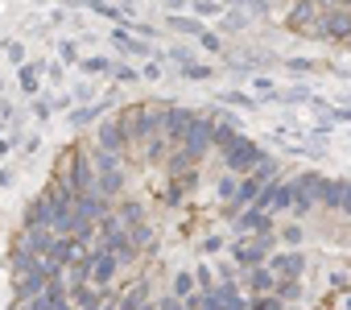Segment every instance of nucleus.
I'll return each mask as SVG.
<instances>
[{"instance_id":"bb28decb","label":"nucleus","mask_w":351,"mask_h":310,"mask_svg":"<svg viewBox=\"0 0 351 310\" xmlns=\"http://www.w3.org/2000/svg\"><path fill=\"white\" fill-rule=\"evenodd\" d=\"M116 219H120L124 228H132V224H141V219H145V207H141L136 199H124V203H120V215H116Z\"/></svg>"},{"instance_id":"423d86ee","label":"nucleus","mask_w":351,"mask_h":310,"mask_svg":"<svg viewBox=\"0 0 351 310\" xmlns=\"http://www.w3.org/2000/svg\"><path fill=\"white\" fill-rule=\"evenodd\" d=\"M314 38H335V42L351 38V9H335V5H326V9L318 13Z\"/></svg>"},{"instance_id":"0eeeda50","label":"nucleus","mask_w":351,"mask_h":310,"mask_svg":"<svg viewBox=\"0 0 351 310\" xmlns=\"http://www.w3.org/2000/svg\"><path fill=\"white\" fill-rule=\"evenodd\" d=\"M261 158H265L261 145H252V141H244V136H236V141L223 149V162H228V170H236V174L256 170V162H261Z\"/></svg>"},{"instance_id":"f03ea898","label":"nucleus","mask_w":351,"mask_h":310,"mask_svg":"<svg viewBox=\"0 0 351 310\" xmlns=\"http://www.w3.org/2000/svg\"><path fill=\"white\" fill-rule=\"evenodd\" d=\"M116 124H120L124 141H128V145H136V141H145V136L161 132V108H149V104H132L128 112H120V116H116Z\"/></svg>"},{"instance_id":"8fccbe9b","label":"nucleus","mask_w":351,"mask_h":310,"mask_svg":"<svg viewBox=\"0 0 351 310\" xmlns=\"http://www.w3.org/2000/svg\"><path fill=\"white\" fill-rule=\"evenodd\" d=\"M330 120H351V108H330Z\"/></svg>"},{"instance_id":"de8ad7c7","label":"nucleus","mask_w":351,"mask_h":310,"mask_svg":"<svg viewBox=\"0 0 351 310\" xmlns=\"http://www.w3.org/2000/svg\"><path fill=\"white\" fill-rule=\"evenodd\" d=\"M281 236H285V240H289V244H298V240H302V228H298V224H293V228H285V232H281Z\"/></svg>"},{"instance_id":"e433bc0d","label":"nucleus","mask_w":351,"mask_h":310,"mask_svg":"<svg viewBox=\"0 0 351 310\" xmlns=\"http://www.w3.org/2000/svg\"><path fill=\"white\" fill-rule=\"evenodd\" d=\"M285 71H289V75H306V71H314V62H310V58H289Z\"/></svg>"},{"instance_id":"f3484780","label":"nucleus","mask_w":351,"mask_h":310,"mask_svg":"<svg viewBox=\"0 0 351 310\" xmlns=\"http://www.w3.org/2000/svg\"><path fill=\"white\" fill-rule=\"evenodd\" d=\"M195 187H199V174H195V170L173 174V182H169V191H165V203H169V207H178V203H182Z\"/></svg>"},{"instance_id":"a18cd8bd","label":"nucleus","mask_w":351,"mask_h":310,"mask_svg":"<svg viewBox=\"0 0 351 310\" xmlns=\"http://www.w3.org/2000/svg\"><path fill=\"white\" fill-rule=\"evenodd\" d=\"M157 310H186V306H182V298H161Z\"/></svg>"},{"instance_id":"cd10ccee","label":"nucleus","mask_w":351,"mask_h":310,"mask_svg":"<svg viewBox=\"0 0 351 310\" xmlns=\"http://www.w3.org/2000/svg\"><path fill=\"white\" fill-rule=\"evenodd\" d=\"M165 166H169V174H182V170H195L199 162L191 158L186 149H178V153H173V158H165Z\"/></svg>"},{"instance_id":"79ce46f5","label":"nucleus","mask_w":351,"mask_h":310,"mask_svg":"<svg viewBox=\"0 0 351 310\" xmlns=\"http://www.w3.org/2000/svg\"><path fill=\"white\" fill-rule=\"evenodd\" d=\"M219 199H228V203L236 199V178H223V182H219Z\"/></svg>"},{"instance_id":"a878e982","label":"nucleus","mask_w":351,"mask_h":310,"mask_svg":"<svg viewBox=\"0 0 351 310\" xmlns=\"http://www.w3.org/2000/svg\"><path fill=\"white\" fill-rule=\"evenodd\" d=\"M17 79H21V91H38V83H42V71H38V62H21V71H17Z\"/></svg>"},{"instance_id":"72a5a7b5","label":"nucleus","mask_w":351,"mask_h":310,"mask_svg":"<svg viewBox=\"0 0 351 310\" xmlns=\"http://www.w3.org/2000/svg\"><path fill=\"white\" fill-rule=\"evenodd\" d=\"M182 75H186V79H211V75H215V67H203V62H186V67H182Z\"/></svg>"},{"instance_id":"b1692460","label":"nucleus","mask_w":351,"mask_h":310,"mask_svg":"<svg viewBox=\"0 0 351 310\" xmlns=\"http://www.w3.org/2000/svg\"><path fill=\"white\" fill-rule=\"evenodd\" d=\"M116 306H120V310H145V306H149V285H132L128 294H120Z\"/></svg>"},{"instance_id":"603ef678","label":"nucleus","mask_w":351,"mask_h":310,"mask_svg":"<svg viewBox=\"0 0 351 310\" xmlns=\"http://www.w3.org/2000/svg\"><path fill=\"white\" fill-rule=\"evenodd\" d=\"M330 5H335V9H351V0H330Z\"/></svg>"},{"instance_id":"393cba45","label":"nucleus","mask_w":351,"mask_h":310,"mask_svg":"<svg viewBox=\"0 0 351 310\" xmlns=\"http://www.w3.org/2000/svg\"><path fill=\"white\" fill-rule=\"evenodd\" d=\"M128 240H132V248H136V252H141V248H153V228H149V219L132 224V228H128Z\"/></svg>"},{"instance_id":"c9c22d12","label":"nucleus","mask_w":351,"mask_h":310,"mask_svg":"<svg viewBox=\"0 0 351 310\" xmlns=\"http://www.w3.org/2000/svg\"><path fill=\"white\" fill-rule=\"evenodd\" d=\"M169 25H173V29H182V34H195V38L203 34V25H199V21H186V17H169Z\"/></svg>"},{"instance_id":"f257e3e1","label":"nucleus","mask_w":351,"mask_h":310,"mask_svg":"<svg viewBox=\"0 0 351 310\" xmlns=\"http://www.w3.org/2000/svg\"><path fill=\"white\" fill-rule=\"evenodd\" d=\"M91 170H95V191H99L104 199H120V195H124L128 174H124V158H120V153L95 149V153H91Z\"/></svg>"},{"instance_id":"2eb2a0df","label":"nucleus","mask_w":351,"mask_h":310,"mask_svg":"<svg viewBox=\"0 0 351 310\" xmlns=\"http://www.w3.org/2000/svg\"><path fill=\"white\" fill-rule=\"evenodd\" d=\"M54 236H58V232H50V228H25V236H21L17 244H21L25 252H34V257H50Z\"/></svg>"},{"instance_id":"aec40b11","label":"nucleus","mask_w":351,"mask_h":310,"mask_svg":"<svg viewBox=\"0 0 351 310\" xmlns=\"http://www.w3.org/2000/svg\"><path fill=\"white\" fill-rule=\"evenodd\" d=\"M75 257H79V244H75L71 236H54V244H50V257H46V261H58V265L66 269Z\"/></svg>"},{"instance_id":"4468645a","label":"nucleus","mask_w":351,"mask_h":310,"mask_svg":"<svg viewBox=\"0 0 351 310\" xmlns=\"http://www.w3.org/2000/svg\"><path fill=\"white\" fill-rule=\"evenodd\" d=\"M261 232H273V215H269V211L252 207L248 215L236 219V236H261Z\"/></svg>"},{"instance_id":"5fc2aeb1","label":"nucleus","mask_w":351,"mask_h":310,"mask_svg":"<svg viewBox=\"0 0 351 310\" xmlns=\"http://www.w3.org/2000/svg\"><path fill=\"white\" fill-rule=\"evenodd\" d=\"M347 306H351V298H347Z\"/></svg>"},{"instance_id":"9d476101","label":"nucleus","mask_w":351,"mask_h":310,"mask_svg":"<svg viewBox=\"0 0 351 310\" xmlns=\"http://www.w3.org/2000/svg\"><path fill=\"white\" fill-rule=\"evenodd\" d=\"M87 261H91V281H95L99 289H108V285H112V277H116V269H120V265H116V257H112V252H104V248H91V252H87Z\"/></svg>"},{"instance_id":"09e8293b","label":"nucleus","mask_w":351,"mask_h":310,"mask_svg":"<svg viewBox=\"0 0 351 310\" xmlns=\"http://www.w3.org/2000/svg\"><path fill=\"white\" fill-rule=\"evenodd\" d=\"M34 112H38V116H42V120H46V116H50V112H54V108H50V104H46V99H38V104H34Z\"/></svg>"},{"instance_id":"dca6fc26","label":"nucleus","mask_w":351,"mask_h":310,"mask_svg":"<svg viewBox=\"0 0 351 310\" xmlns=\"http://www.w3.org/2000/svg\"><path fill=\"white\" fill-rule=\"evenodd\" d=\"M215 302H219V310H248V302L240 298V289H236V281H215L211 289H207Z\"/></svg>"},{"instance_id":"2f4dec72","label":"nucleus","mask_w":351,"mask_h":310,"mask_svg":"<svg viewBox=\"0 0 351 310\" xmlns=\"http://www.w3.org/2000/svg\"><path fill=\"white\" fill-rule=\"evenodd\" d=\"M195 294V273H178L173 277V298H191Z\"/></svg>"},{"instance_id":"c756f323","label":"nucleus","mask_w":351,"mask_h":310,"mask_svg":"<svg viewBox=\"0 0 351 310\" xmlns=\"http://www.w3.org/2000/svg\"><path fill=\"white\" fill-rule=\"evenodd\" d=\"M248 310H285V302H281L277 294H256V298L248 302Z\"/></svg>"},{"instance_id":"4c0bfd02","label":"nucleus","mask_w":351,"mask_h":310,"mask_svg":"<svg viewBox=\"0 0 351 310\" xmlns=\"http://www.w3.org/2000/svg\"><path fill=\"white\" fill-rule=\"evenodd\" d=\"M195 281H199V285H203V294H207V289L215 285V273H211L207 265H199V269H195Z\"/></svg>"},{"instance_id":"3c124183","label":"nucleus","mask_w":351,"mask_h":310,"mask_svg":"<svg viewBox=\"0 0 351 310\" xmlns=\"http://www.w3.org/2000/svg\"><path fill=\"white\" fill-rule=\"evenodd\" d=\"M9 310H29V302H25V298H13V306H9Z\"/></svg>"},{"instance_id":"49530a36","label":"nucleus","mask_w":351,"mask_h":310,"mask_svg":"<svg viewBox=\"0 0 351 310\" xmlns=\"http://www.w3.org/2000/svg\"><path fill=\"white\" fill-rule=\"evenodd\" d=\"M75 58H79V50L71 42H62V62H75Z\"/></svg>"},{"instance_id":"412c9836","label":"nucleus","mask_w":351,"mask_h":310,"mask_svg":"<svg viewBox=\"0 0 351 310\" xmlns=\"http://www.w3.org/2000/svg\"><path fill=\"white\" fill-rule=\"evenodd\" d=\"M248 289H252V294H273V289H277V273L252 265V269H248Z\"/></svg>"},{"instance_id":"9b49d317","label":"nucleus","mask_w":351,"mask_h":310,"mask_svg":"<svg viewBox=\"0 0 351 310\" xmlns=\"http://www.w3.org/2000/svg\"><path fill=\"white\" fill-rule=\"evenodd\" d=\"M265 265H273V273H277L281 281H298V277H302V269H306V257L293 248V252H277V257H269Z\"/></svg>"},{"instance_id":"39448f33","label":"nucleus","mask_w":351,"mask_h":310,"mask_svg":"<svg viewBox=\"0 0 351 310\" xmlns=\"http://www.w3.org/2000/svg\"><path fill=\"white\" fill-rule=\"evenodd\" d=\"M211 128H215L211 116H191V124H186V132H182V149L191 153L195 162L207 158V149H211Z\"/></svg>"},{"instance_id":"37998d69","label":"nucleus","mask_w":351,"mask_h":310,"mask_svg":"<svg viewBox=\"0 0 351 310\" xmlns=\"http://www.w3.org/2000/svg\"><path fill=\"white\" fill-rule=\"evenodd\" d=\"M5 54H9V58H13V62H25V50H21V46H17V42H5Z\"/></svg>"},{"instance_id":"a19ab883","label":"nucleus","mask_w":351,"mask_h":310,"mask_svg":"<svg viewBox=\"0 0 351 310\" xmlns=\"http://www.w3.org/2000/svg\"><path fill=\"white\" fill-rule=\"evenodd\" d=\"M112 75H116L120 83H132V79H136V71H132V67H116V62H112Z\"/></svg>"},{"instance_id":"a211bd4d","label":"nucleus","mask_w":351,"mask_h":310,"mask_svg":"<svg viewBox=\"0 0 351 310\" xmlns=\"http://www.w3.org/2000/svg\"><path fill=\"white\" fill-rule=\"evenodd\" d=\"M95 132H99V145H95V149H108V153H124V149H128V141H124V132H120L116 120H104Z\"/></svg>"},{"instance_id":"5701e85b","label":"nucleus","mask_w":351,"mask_h":310,"mask_svg":"<svg viewBox=\"0 0 351 310\" xmlns=\"http://www.w3.org/2000/svg\"><path fill=\"white\" fill-rule=\"evenodd\" d=\"M25 228H50V215H46V195H38V199L25 207Z\"/></svg>"},{"instance_id":"20e7f679","label":"nucleus","mask_w":351,"mask_h":310,"mask_svg":"<svg viewBox=\"0 0 351 310\" xmlns=\"http://www.w3.org/2000/svg\"><path fill=\"white\" fill-rule=\"evenodd\" d=\"M269 257H273V232H261V236H252V240H236V244H232V261L244 265V269L265 265Z\"/></svg>"},{"instance_id":"7ed1b4c3","label":"nucleus","mask_w":351,"mask_h":310,"mask_svg":"<svg viewBox=\"0 0 351 310\" xmlns=\"http://www.w3.org/2000/svg\"><path fill=\"white\" fill-rule=\"evenodd\" d=\"M58 162H66V170H58V178H62L75 195H83V191L95 187V170H91V153H87V149H71L66 158H58Z\"/></svg>"},{"instance_id":"6e6552de","label":"nucleus","mask_w":351,"mask_h":310,"mask_svg":"<svg viewBox=\"0 0 351 310\" xmlns=\"http://www.w3.org/2000/svg\"><path fill=\"white\" fill-rule=\"evenodd\" d=\"M318 13H322V5H318V0H298V5L289 9V17H285V25H289L293 34H302V38H314Z\"/></svg>"},{"instance_id":"7c9ffc66","label":"nucleus","mask_w":351,"mask_h":310,"mask_svg":"<svg viewBox=\"0 0 351 310\" xmlns=\"http://www.w3.org/2000/svg\"><path fill=\"white\" fill-rule=\"evenodd\" d=\"M273 294H277L281 302H298V298H302V285H298V281H281V277H277V289H273Z\"/></svg>"},{"instance_id":"1a4fd4ad","label":"nucleus","mask_w":351,"mask_h":310,"mask_svg":"<svg viewBox=\"0 0 351 310\" xmlns=\"http://www.w3.org/2000/svg\"><path fill=\"white\" fill-rule=\"evenodd\" d=\"M29 310H75V306H71V294H66V285H62V277L46 281V289H42L38 298H29Z\"/></svg>"},{"instance_id":"f704fd0d","label":"nucleus","mask_w":351,"mask_h":310,"mask_svg":"<svg viewBox=\"0 0 351 310\" xmlns=\"http://www.w3.org/2000/svg\"><path fill=\"white\" fill-rule=\"evenodd\" d=\"M223 104H232V108H256V99L252 95H244V91H228V95H219Z\"/></svg>"},{"instance_id":"864d4df0","label":"nucleus","mask_w":351,"mask_h":310,"mask_svg":"<svg viewBox=\"0 0 351 310\" xmlns=\"http://www.w3.org/2000/svg\"><path fill=\"white\" fill-rule=\"evenodd\" d=\"M0 269H5V261H0Z\"/></svg>"},{"instance_id":"f8f14e48","label":"nucleus","mask_w":351,"mask_h":310,"mask_svg":"<svg viewBox=\"0 0 351 310\" xmlns=\"http://www.w3.org/2000/svg\"><path fill=\"white\" fill-rule=\"evenodd\" d=\"M191 116H195V112H186V108H161V136H165V141H182Z\"/></svg>"},{"instance_id":"473e14b6","label":"nucleus","mask_w":351,"mask_h":310,"mask_svg":"<svg viewBox=\"0 0 351 310\" xmlns=\"http://www.w3.org/2000/svg\"><path fill=\"white\" fill-rule=\"evenodd\" d=\"M83 75H112V62L108 58H83Z\"/></svg>"},{"instance_id":"4be33fe9","label":"nucleus","mask_w":351,"mask_h":310,"mask_svg":"<svg viewBox=\"0 0 351 310\" xmlns=\"http://www.w3.org/2000/svg\"><path fill=\"white\" fill-rule=\"evenodd\" d=\"M165 158H169V141H165L161 132L145 136V162H149V166H161Z\"/></svg>"},{"instance_id":"ea45409f","label":"nucleus","mask_w":351,"mask_h":310,"mask_svg":"<svg viewBox=\"0 0 351 310\" xmlns=\"http://www.w3.org/2000/svg\"><path fill=\"white\" fill-rule=\"evenodd\" d=\"M199 42H203L207 50H223V42H219V38H215L211 29H203V34H199Z\"/></svg>"},{"instance_id":"58836bf2","label":"nucleus","mask_w":351,"mask_h":310,"mask_svg":"<svg viewBox=\"0 0 351 310\" xmlns=\"http://www.w3.org/2000/svg\"><path fill=\"white\" fill-rule=\"evenodd\" d=\"M335 207L351 215V182H339V203H335Z\"/></svg>"},{"instance_id":"ddd939ff","label":"nucleus","mask_w":351,"mask_h":310,"mask_svg":"<svg viewBox=\"0 0 351 310\" xmlns=\"http://www.w3.org/2000/svg\"><path fill=\"white\" fill-rule=\"evenodd\" d=\"M75 211H79V215H87V219H95V224H99V219H104V215H108V199H104V195H99V191H95V187H91V191H83V195H75Z\"/></svg>"},{"instance_id":"6ab92c4d","label":"nucleus","mask_w":351,"mask_h":310,"mask_svg":"<svg viewBox=\"0 0 351 310\" xmlns=\"http://www.w3.org/2000/svg\"><path fill=\"white\" fill-rule=\"evenodd\" d=\"M75 302H79V310H95L99 302H104V289L99 285H91V281H71V289H66Z\"/></svg>"},{"instance_id":"c85d7f7f","label":"nucleus","mask_w":351,"mask_h":310,"mask_svg":"<svg viewBox=\"0 0 351 310\" xmlns=\"http://www.w3.org/2000/svg\"><path fill=\"white\" fill-rule=\"evenodd\" d=\"M112 38H116V46H120L124 54H149V46H145V42H136V38H128L124 29H116Z\"/></svg>"},{"instance_id":"c03bdc74","label":"nucleus","mask_w":351,"mask_h":310,"mask_svg":"<svg viewBox=\"0 0 351 310\" xmlns=\"http://www.w3.org/2000/svg\"><path fill=\"white\" fill-rule=\"evenodd\" d=\"M219 248H223V236H207L203 240V252H219Z\"/></svg>"}]
</instances>
